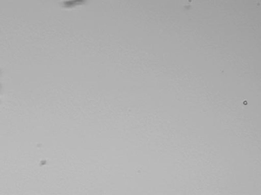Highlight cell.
Returning a JSON list of instances; mask_svg holds the SVG:
<instances>
[{
    "label": "cell",
    "mask_w": 261,
    "mask_h": 195,
    "mask_svg": "<svg viewBox=\"0 0 261 195\" xmlns=\"http://www.w3.org/2000/svg\"><path fill=\"white\" fill-rule=\"evenodd\" d=\"M84 1H72L64 2V6L65 7H71L77 5L81 4L84 3Z\"/></svg>",
    "instance_id": "6da1fadb"
}]
</instances>
